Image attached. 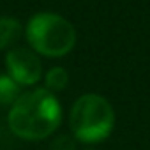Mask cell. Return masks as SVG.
<instances>
[{
	"instance_id": "5b68a950",
	"label": "cell",
	"mask_w": 150,
	"mask_h": 150,
	"mask_svg": "<svg viewBox=\"0 0 150 150\" xmlns=\"http://www.w3.org/2000/svg\"><path fill=\"white\" fill-rule=\"evenodd\" d=\"M21 35V23L13 16L0 18V51L11 48Z\"/></svg>"
},
{
	"instance_id": "3957f363",
	"label": "cell",
	"mask_w": 150,
	"mask_h": 150,
	"mask_svg": "<svg viewBox=\"0 0 150 150\" xmlns=\"http://www.w3.org/2000/svg\"><path fill=\"white\" fill-rule=\"evenodd\" d=\"M27 39L32 50L44 57H64L76 44V30L62 16L39 13L27 25Z\"/></svg>"
},
{
	"instance_id": "7a4b0ae2",
	"label": "cell",
	"mask_w": 150,
	"mask_h": 150,
	"mask_svg": "<svg viewBox=\"0 0 150 150\" xmlns=\"http://www.w3.org/2000/svg\"><path fill=\"white\" fill-rule=\"evenodd\" d=\"M69 120L76 139L97 143L111 134L115 127V111L104 97L97 94H85L74 103Z\"/></svg>"
},
{
	"instance_id": "ba28073f",
	"label": "cell",
	"mask_w": 150,
	"mask_h": 150,
	"mask_svg": "<svg viewBox=\"0 0 150 150\" xmlns=\"http://www.w3.org/2000/svg\"><path fill=\"white\" fill-rule=\"evenodd\" d=\"M74 148H76V141L69 134H62L51 143V150H74Z\"/></svg>"
},
{
	"instance_id": "277c9868",
	"label": "cell",
	"mask_w": 150,
	"mask_h": 150,
	"mask_svg": "<svg viewBox=\"0 0 150 150\" xmlns=\"http://www.w3.org/2000/svg\"><path fill=\"white\" fill-rule=\"evenodd\" d=\"M9 76L20 85H34L42 76V65L37 55L27 48H13L6 57Z\"/></svg>"
},
{
	"instance_id": "52a82bcc",
	"label": "cell",
	"mask_w": 150,
	"mask_h": 150,
	"mask_svg": "<svg viewBox=\"0 0 150 150\" xmlns=\"http://www.w3.org/2000/svg\"><path fill=\"white\" fill-rule=\"evenodd\" d=\"M44 81H46V90L48 92H51V94L62 92L69 83V74L64 67H53L46 72Z\"/></svg>"
},
{
	"instance_id": "8992f818",
	"label": "cell",
	"mask_w": 150,
	"mask_h": 150,
	"mask_svg": "<svg viewBox=\"0 0 150 150\" xmlns=\"http://www.w3.org/2000/svg\"><path fill=\"white\" fill-rule=\"evenodd\" d=\"M21 96V85L16 83L9 74H0V104L13 106Z\"/></svg>"
},
{
	"instance_id": "6da1fadb",
	"label": "cell",
	"mask_w": 150,
	"mask_h": 150,
	"mask_svg": "<svg viewBox=\"0 0 150 150\" xmlns=\"http://www.w3.org/2000/svg\"><path fill=\"white\" fill-rule=\"evenodd\" d=\"M60 103L46 88H35L25 92L11 106L9 127L11 131L28 141L44 139L60 125Z\"/></svg>"
}]
</instances>
